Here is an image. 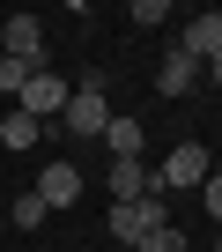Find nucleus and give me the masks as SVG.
I'll return each mask as SVG.
<instances>
[{"label":"nucleus","instance_id":"4468645a","mask_svg":"<svg viewBox=\"0 0 222 252\" xmlns=\"http://www.w3.org/2000/svg\"><path fill=\"white\" fill-rule=\"evenodd\" d=\"M156 23H170V0H134V30H156Z\"/></svg>","mask_w":222,"mask_h":252},{"label":"nucleus","instance_id":"ddd939ff","mask_svg":"<svg viewBox=\"0 0 222 252\" xmlns=\"http://www.w3.org/2000/svg\"><path fill=\"white\" fill-rule=\"evenodd\" d=\"M45 215H52V208H45L37 193H15V230H23V237H30V230H37Z\"/></svg>","mask_w":222,"mask_h":252},{"label":"nucleus","instance_id":"20e7f679","mask_svg":"<svg viewBox=\"0 0 222 252\" xmlns=\"http://www.w3.org/2000/svg\"><path fill=\"white\" fill-rule=\"evenodd\" d=\"M15 111H30L37 126H45V119H59V111H67V82H59L52 67H37V74L23 82V96H15Z\"/></svg>","mask_w":222,"mask_h":252},{"label":"nucleus","instance_id":"dca6fc26","mask_svg":"<svg viewBox=\"0 0 222 252\" xmlns=\"http://www.w3.org/2000/svg\"><path fill=\"white\" fill-rule=\"evenodd\" d=\"M200 208H207V215L222 222V171H207V186H200Z\"/></svg>","mask_w":222,"mask_h":252},{"label":"nucleus","instance_id":"f03ea898","mask_svg":"<svg viewBox=\"0 0 222 252\" xmlns=\"http://www.w3.org/2000/svg\"><path fill=\"white\" fill-rule=\"evenodd\" d=\"M111 237L119 245H141V237H156V230H170V208H163V193H148V200H111Z\"/></svg>","mask_w":222,"mask_h":252},{"label":"nucleus","instance_id":"f8f14e48","mask_svg":"<svg viewBox=\"0 0 222 252\" xmlns=\"http://www.w3.org/2000/svg\"><path fill=\"white\" fill-rule=\"evenodd\" d=\"M30 74H37V67H23V60H8V52H0V96H8V104L23 96V82H30Z\"/></svg>","mask_w":222,"mask_h":252},{"label":"nucleus","instance_id":"2eb2a0df","mask_svg":"<svg viewBox=\"0 0 222 252\" xmlns=\"http://www.w3.org/2000/svg\"><path fill=\"white\" fill-rule=\"evenodd\" d=\"M134 252H185V237H178V230H156V237H141Z\"/></svg>","mask_w":222,"mask_h":252},{"label":"nucleus","instance_id":"9b49d317","mask_svg":"<svg viewBox=\"0 0 222 252\" xmlns=\"http://www.w3.org/2000/svg\"><path fill=\"white\" fill-rule=\"evenodd\" d=\"M37 134H45V126H37L30 111H15V104L0 111V149H37Z\"/></svg>","mask_w":222,"mask_h":252},{"label":"nucleus","instance_id":"6e6552de","mask_svg":"<svg viewBox=\"0 0 222 252\" xmlns=\"http://www.w3.org/2000/svg\"><path fill=\"white\" fill-rule=\"evenodd\" d=\"M148 193H163V186H156V171H148L141 156L111 163V200H148Z\"/></svg>","mask_w":222,"mask_h":252},{"label":"nucleus","instance_id":"1a4fd4ad","mask_svg":"<svg viewBox=\"0 0 222 252\" xmlns=\"http://www.w3.org/2000/svg\"><path fill=\"white\" fill-rule=\"evenodd\" d=\"M156 89H163V96H193V89H200V60H193V52H170V60L156 67Z\"/></svg>","mask_w":222,"mask_h":252},{"label":"nucleus","instance_id":"423d86ee","mask_svg":"<svg viewBox=\"0 0 222 252\" xmlns=\"http://www.w3.org/2000/svg\"><path fill=\"white\" fill-rule=\"evenodd\" d=\"M178 52H193L200 67H207V60H222V8L193 15V23H185V37H178Z\"/></svg>","mask_w":222,"mask_h":252},{"label":"nucleus","instance_id":"f257e3e1","mask_svg":"<svg viewBox=\"0 0 222 252\" xmlns=\"http://www.w3.org/2000/svg\"><path fill=\"white\" fill-rule=\"evenodd\" d=\"M59 119H67V134H74V141H104V126H111V96H104V82H96V74L74 82Z\"/></svg>","mask_w":222,"mask_h":252},{"label":"nucleus","instance_id":"f3484780","mask_svg":"<svg viewBox=\"0 0 222 252\" xmlns=\"http://www.w3.org/2000/svg\"><path fill=\"white\" fill-rule=\"evenodd\" d=\"M200 74H207V82H215V89H222V60H207V67H200Z\"/></svg>","mask_w":222,"mask_h":252},{"label":"nucleus","instance_id":"7ed1b4c3","mask_svg":"<svg viewBox=\"0 0 222 252\" xmlns=\"http://www.w3.org/2000/svg\"><path fill=\"white\" fill-rule=\"evenodd\" d=\"M207 171H215V163H207V141H178V149H170V163L156 171V186H163V193H200V186H207Z\"/></svg>","mask_w":222,"mask_h":252},{"label":"nucleus","instance_id":"39448f33","mask_svg":"<svg viewBox=\"0 0 222 252\" xmlns=\"http://www.w3.org/2000/svg\"><path fill=\"white\" fill-rule=\"evenodd\" d=\"M0 52L23 60V67H45V23H37V15H8V30H0Z\"/></svg>","mask_w":222,"mask_h":252},{"label":"nucleus","instance_id":"9d476101","mask_svg":"<svg viewBox=\"0 0 222 252\" xmlns=\"http://www.w3.org/2000/svg\"><path fill=\"white\" fill-rule=\"evenodd\" d=\"M141 119H119V111H111V126H104V149H111V163H126V156H141Z\"/></svg>","mask_w":222,"mask_h":252},{"label":"nucleus","instance_id":"a211bd4d","mask_svg":"<svg viewBox=\"0 0 222 252\" xmlns=\"http://www.w3.org/2000/svg\"><path fill=\"white\" fill-rule=\"evenodd\" d=\"M215 252H222V230H215Z\"/></svg>","mask_w":222,"mask_h":252},{"label":"nucleus","instance_id":"0eeeda50","mask_svg":"<svg viewBox=\"0 0 222 252\" xmlns=\"http://www.w3.org/2000/svg\"><path fill=\"white\" fill-rule=\"evenodd\" d=\"M37 200H45V208H74V200H82V171H74V163H45V171H37Z\"/></svg>","mask_w":222,"mask_h":252}]
</instances>
